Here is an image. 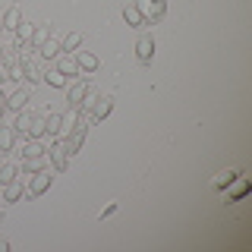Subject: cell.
I'll use <instances>...</instances> for the list:
<instances>
[{
    "instance_id": "2e32d148",
    "label": "cell",
    "mask_w": 252,
    "mask_h": 252,
    "mask_svg": "<svg viewBox=\"0 0 252 252\" xmlns=\"http://www.w3.org/2000/svg\"><path fill=\"white\" fill-rule=\"evenodd\" d=\"M79 117H82V110H79V107H69L66 114L60 117V136H66V132L73 129V126L79 123Z\"/></svg>"
},
{
    "instance_id": "1f68e13d",
    "label": "cell",
    "mask_w": 252,
    "mask_h": 252,
    "mask_svg": "<svg viewBox=\"0 0 252 252\" xmlns=\"http://www.w3.org/2000/svg\"><path fill=\"white\" fill-rule=\"evenodd\" d=\"M0 202H3V192H0Z\"/></svg>"
},
{
    "instance_id": "ffe728a7",
    "label": "cell",
    "mask_w": 252,
    "mask_h": 252,
    "mask_svg": "<svg viewBox=\"0 0 252 252\" xmlns=\"http://www.w3.org/2000/svg\"><path fill=\"white\" fill-rule=\"evenodd\" d=\"M47 38H51V26H35V32H32V41H29V44L38 51V47H41Z\"/></svg>"
},
{
    "instance_id": "83f0119b",
    "label": "cell",
    "mask_w": 252,
    "mask_h": 252,
    "mask_svg": "<svg viewBox=\"0 0 252 252\" xmlns=\"http://www.w3.org/2000/svg\"><path fill=\"white\" fill-rule=\"evenodd\" d=\"M3 82H6V66L0 63V85H3Z\"/></svg>"
},
{
    "instance_id": "7a4b0ae2",
    "label": "cell",
    "mask_w": 252,
    "mask_h": 252,
    "mask_svg": "<svg viewBox=\"0 0 252 252\" xmlns=\"http://www.w3.org/2000/svg\"><path fill=\"white\" fill-rule=\"evenodd\" d=\"M136 6H139V13H142V19H145V26L148 22H161L164 19V13H167V0H136Z\"/></svg>"
},
{
    "instance_id": "30bf717a",
    "label": "cell",
    "mask_w": 252,
    "mask_h": 252,
    "mask_svg": "<svg viewBox=\"0 0 252 252\" xmlns=\"http://www.w3.org/2000/svg\"><path fill=\"white\" fill-rule=\"evenodd\" d=\"M110 110H114V98H98V101L92 104L89 123H101V120H104V117L110 114Z\"/></svg>"
},
{
    "instance_id": "603a6c76",
    "label": "cell",
    "mask_w": 252,
    "mask_h": 252,
    "mask_svg": "<svg viewBox=\"0 0 252 252\" xmlns=\"http://www.w3.org/2000/svg\"><path fill=\"white\" fill-rule=\"evenodd\" d=\"M22 66H26V82H29V85L41 79V66H38V63H32V60L26 57V60H22Z\"/></svg>"
},
{
    "instance_id": "3957f363",
    "label": "cell",
    "mask_w": 252,
    "mask_h": 252,
    "mask_svg": "<svg viewBox=\"0 0 252 252\" xmlns=\"http://www.w3.org/2000/svg\"><path fill=\"white\" fill-rule=\"evenodd\" d=\"M54 183V177H51V167L47 170H38V173H32L29 177V199H38L41 192H47Z\"/></svg>"
},
{
    "instance_id": "d4e9b609",
    "label": "cell",
    "mask_w": 252,
    "mask_h": 252,
    "mask_svg": "<svg viewBox=\"0 0 252 252\" xmlns=\"http://www.w3.org/2000/svg\"><path fill=\"white\" fill-rule=\"evenodd\" d=\"M32 32H35L32 22H19L16 26V41H32Z\"/></svg>"
},
{
    "instance_id": "4fadbf2b",
    "label": "cell",
    "mask_w": 252,
    "mask_h": 252,
    "mask_svg": "<svg viewBox=\"0 0 252 252\" xmlns=\"http://www.w3.org/2000/svg\"><path fill=\"white\" fill-rule=\"evenodd\" d=\"M32 110L29 107H22V110H16V120H13V129H16V136H22L26 139V132H29V123H32Z\"/></svg>"
},
{
    "instance_id": "44dd1931",
    "label": "cell",
    "mask_w": 252,
    "mask_h": 252,
    "mask_svg": "<svg viewBox=\"0 0 252 252\" xmlns=\"http://www.w3.org/2000/svg\"><path fill=\"white\" fill-rule=\"evenodd\" d=\"M41 79L51 85V89H63V85H66V76L57 73V69H47V73H41Z\"/></svg>"
},
{
    "instance_id": "5b68a950",
    "label": "cell",
    "mask_w": 252,
    "mask_h": 252,
    "mask_svg": "<svg viewBox=\"0 0 252 252\" xmlns=\"http://www.w3.org/2000/svg\"><path fill=\"white\" fill-rule=\"evenodd\" d=\"M26 180L29 177H16V180H10V183L3 186V202H22V195H26Z\"/></svg>"
},
{
    "instance_id": "52a82bcc",
    "label": "cell",
    "mask_w": 252,
    "mask_h": 252,
    "mask_svg": "<svg viewBox=\"0 0 252 252\" xmlns=\"http://www.w3.org/2000/svg\"><path fill=\"white\" fill-rule=\"evenodd\" d=\"M89 89H92L89 79H79L76 85H69V92H66V104H69V107H79V104H82V98L89 94Z\"/></svg>"
},
{
    "instance_id": "8fae6325",
    "label": "cell",
    "mask_w": 252,
    "mask_h": 252,
    "mask_svg": "<svg viewBox=\"0 0 252 252\" xmlns=\"http://www.w3.org/2000/svg\"><path fill=\"white\" fill-rule=\"evenodd\" d=\"M136 57H139V63H152V57H155V38L152 35H142L136 41Z\"/></svg>"
},
{
    "instance_id": "5bb4252c",
    "label": "cell",
    "mask_w": 252,
    "mask_h": 252,
    "mask_svg": "<svg viewBox=\"0 0 252 252\" xmlns=\"http://www.w3.org/2000/svg\"><path fill=\"white\" fill-rule=\"evenodd\" d=\"M16 129L13 126H0V155H6V152H13L16 148Z\"/></svg>"
},
{
    "instance_id": "277c9868",
    "label": "cell",
    "mask_w": 252,
    "mask_h": 252,
    "mask_svg": "<svg viewBox=\"0 0 252 252\" xmlns=\"http://www.w3.org/2000/svg\"><path fill=\"white\" fill-rule=\"evenodd\" d=\"M47 167H51L47 155H35V158H22V164H19V173H22V177H32V173H38V170H47Z\"/></svg>"
},
{
    "instance_id": "9c48e42d",
    "label": "cell",
    "mask_w": 252,
    "mask_h": 252,
    "mask_svg": "<svg viewBox=\"0 0 252 252\" xmlns=\"http://www.w3.org/2000/svg\"><path fill=\"white\" fill-rule=\"evenodd\" d=\"M29 101H32V89H29V85H19V89L6 98V107H10V110H22V107H29Z\"/></svg>"
},
{
    "instance_id": "7402d4cb",
    "label": "cell",
    "mask_w": 252,
    "mask_h": 252,
    "mask_svg": "<svg viewBox=\"0 0 252 252\" xmlns=\"http://www.w3.org/2000/svg\"><path fill=\"white\" fill-rule=\"evenodd\" d=\"M79 44H82V32H69V35H66V38H63V41H60V47H63V51H66V54H73Z\"/></svg>"
},
{
    "instance_id": "8992f818",
    "label": "cell",
    "mask_w": 252,
    "mask_h": 252,
    "mask_svg": "<svg viewBox=\"0 0 252 252\" xmlns=\"http://www.w3.org/2000/svg\"><path fill=\"white\" fill-rule=\"evenodd\" d=\"M54 69H57V73H63L66 79L82 76V73H79V63H76V54H60V57H57V66H54Z\"/></svg>"
},
{
    "instance_id": "ac0fdd59",
    "label": "cell",
    "mask_w": 252,
    "mask_h": 252,
    "mask_svg": "<svg viewBox=\"0 0 252 252\" xmlns=\"http://www.w3.org/2000/svg\"><path fill=\"white\" fill-rule=\"evenodd\" d=\"M47 123H44V139H57L60 136V114H51V110H44Z\"/></svg>"
},
{
    "instance_id": "4316f807",
    "label": "cell",
    "mask_w": 252,
    "mask_h": 252,
    "mask_svg": "<svg viewBox=\"0 0 252 252\" xmlns=\"http://www.w3.org/2000/svg\"><path fill=\"white\" fill-rule=\"evenodd\" d=\"M3 110H6V94L0 92V117H3Z\"/></svg>"
},
{
    "instance_id": "4dcf8cb0",
    "label": "cell",
    "mask_w": 252,
    "mask_h": 252,
    "mask_svg": "<svg viewBox=\"0 0 252 252\" xmlns=\"http://www.w3.org/2000/svg\"><path fill=\"white\" fill-rule=\"evenodd\" d=\"M0 220H3V211H0Z\"/></svg>"
},
{
    "instance_id": "ba28073f",
    "label": "cell",
    "mask_w": 252,
    "mask_h": 252,
    "mask_svg": "<svg viewBox=\"0 0 252 252\" xmlns=\"http://www.w3.org/2000/svg\"><path fill=\"white\" fill-rule=\"evenodd\" d=\"M47 142H51V139H22V148H19V155H22V158L47 155Z\"/></svg>"
},
{
    "instance_id": "7c38bea8",
    "label": "cell",
    "mask_w": 252,
    "mask_h": 252,
    "mask_svg": "<svg viewBox=\"0 0 252 252\" xmlns=\"http://www.w3.org/2000/svg\"><path fill=\"white\" fill-rule=\"evenodd\" d=\"M76 54V63H79V73H94L98 69V57L92 51H73Z\"/></svg>"
},
{
    "instance_id": "9a60e30c",
    "label": "cell",
    "mask_w": 252,
    "mask_h": 252,
    "mask_svg": "<svg viewBox=\"0 0 252 252\" xmlns=\"http://www.w3.org/2000/svg\"><path fill=\"white\" fill-rule=\"evenodd\" d=\"M38 54H41L44 60H57L60 54H63V47H60V41H57V38H47V41H44L41 47H38Z\"/></svg>"
},
{
    "instance_id": "f1b7e54d",
    "label": "cell",
    "mask_w": 252,
    "mask_h": 252,
    "mask_svg": "<svg viewBox=\"0 0 252 252\" xmlns=\"http://www.w3.org/2000/svg\"><path fill=\"white\" fill-rule=\"evenodd\" d=\"M6 249H10V243H6V240H0V252H6Z\"/></svg>"
},
{
    "instance_id": "f546056e",
    "label": "cell",
    "mask_w": 252,
    "mask_h": 252,
    "mask_svg": "<svg viewBox=\"0 0 252 252\" xmlns=\"http://www.w3.org/2000/svg\"><path fill=\"white\" fill-rule=\"evenodd\" d=\"M3 54H6V47H3V44H0V63H3Z\"/></svg>"
},
{
    "instance_id": "d6986e66",
    "label": "cell",
    "mask_w": 252,
    "mask_h": 252,
    "mask_svg": "<svg viewBox=\"0 0 252 252\" xmlns=\"http://www.w3.org/2000/svg\"><path fill=\"white\" fill-rule=\"evenodd\" d=\"M22 22V13H19V6H10V10L3 13V26L0 29H6V32H16V26Z\"/></svg>"
},
{
    "instance_id": "e0dca14e",
    "label": "cell",
    "mask_w": 252,
    "mask_h": 252,
    "mask_svg": "<svg viewBox=\"0 0 252 252\" xmlns=\"http://www.w3.org/2000/svg\"><path fill=\"white\" fill-rule=\"evenodd\" d=\"M123 19H126V26H132V29L145 26V19H142V13H139L136 3H126V6H123Z\"/></svg>"
},
{
    "instance_id": "cb8c5ba5",
    "label": "cell",
    "mask_w": 252,
    "mask_h": 252,
    "mask_svg": "<svg viewBox=\"0 0 252 252\" xmlns=\"http://www.w3.org/2000/svg\"><path fill=\"white\" fill-rule=\"evenodd\" d=\"M16 177H19V167H16V164H0V186H6Z\"/></svg>"
},
{
    "instance_id": "6da1fadb",
    "label": "cell",
    "mask_w": 252,
    "mask_h": 252,
    "mask_svg": "<svg viewBox=\"0 0 252 252\" xmlns=\"http://www.w3.org/2000/svg\"><path fill=\"white\" fill-rule=\"evenodd\" d=\"M69 158H73V155L66 152V145H63V139H60V136L47 142V161H51V167L57 170V173H63V170L69 167Z\"/></svg>"
},
{
    "instance_id": "484cf974",
    "label": "cell",
    "mask_w": 252,
    "mask_h": 252,
    "mask_svg": "<svg viewBox=\"0 0 252 252\" xmlns=\"http://www.w3.org/2000/svg\"><path fill=\"white\" fill-rule=\"evenodd\" d=\"M236 177V173H230V170H224V173H218V177H215V186H227V183H230V180Z\"/></svg>"
}]
</instances>
